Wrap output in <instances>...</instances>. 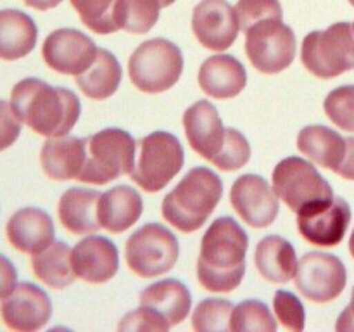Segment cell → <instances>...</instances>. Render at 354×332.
<instances>
[{
  "instance_id": "cell-41",
  "label": "cell",
  "mask_w": 354,
  "mask_h": 332,
  "mask_svg": "<svg viewBox=\"0 0 354 332\" xmlns=\"http://www.w3.org/2000/svg\"><path fill=\"white\" fill-rule=\"evenodd\" d=\"M337 175L346 180H354V137H348V154H346Z\"/></svg>"
},
{
  "instance_id": "cell-25",
  "label": "cell",
  "mask_w": 354,
  "mask_h": 332,
  "mask_svg": "<svg viewBox=\"0 0 354 332\" xmlns=\"http://www.w3.org/2000/svg\"><path fill=\"white\" fill-rule=\"evenodd\" d=\"M254 263L263 279L275 284L289 282L299 266L294 246L279 235H268L258 242Z\"/></svg>"
},
{
  "instance_id": "cell-24",
  "label": "cell",
  "mask_w": 354,
  "mask_h": 332,
  "mask_svg": "<svg viewBox=\"0 0 354 332\" xmlns=\"http://www.w3.org/2000/svg\"><path fill=\"white\" fill-rule=\"evenodd\" d=\"M144 201L130 185L113 187L102 192L99 201V221L111 234H121L133 227L142 216Z\"/></svg>"
},
{
  "instance_id": "cell-34",
  "label": "cell",
  "mask_w": 354,
  "mask_h": 332,
  "mask_svg": "<svg viewBox=\"0 0 354 332\" xmlns=\"http://www.w3.org/2000/svg\"><path fill=\"white\" fill-rule=\"evenodd\" d=\"M249 159H251V145H249L248 138L239 130L227 128L223 147L211 163L223 172H234V169L248 165Z\"/></svg>"
},
{
  "instance_id": "cell-18",
  "label": "cell",
  "mask_w": 354,
  "mask_h": 332,
  "mask_svg": "<svg viewBox=\"0 0 354 332\" xmlns=\"http://www.w3.org/2000/svg\"><path fill=\"white\" fill-rule=\"evenodd\" d=\"M183 128L190 147L201 158L213 161L214 156L221 151L227 135L218 109L209 100H197L183 114Z\"/></svg>"
},
{
  "instance_id": "cell-38",
  "label": "cell",
  "mask_w": 354,
  "mask_h": 332,
  "mask_svg": "<svg viewBox=\"0 0 354 332\" xmlns=\"http://www.w3.org/2000/svg\"><path fill=\"white\" fill-rule=\"evenodd\" d=\"M121 332L123 331H156V332H166L169 329L168 322L162 318V315H159L158 311L152 310V308L142 304L137 310L130 311L123 320L118 325Z\"/></svg>"
},
{
  "instance_id": "cell-46",
  "label": "cell",
  "mask_w": 354,
  "mask_h": 332,
  "mask_svg": "<svg viewBox=\"0 0 354 332\" xmlns=\"http://www.w3.org/2000/svg\"><path fill=\"white\" fill-rule=\"evenodd\" d=\"M349 2H351V6L354 7V0H349Z\"/></svg>"
},
{
  "instance_id": "cell-14",
  "label": "cell",
  "mask_w": 354,
  "mask_h": 332,
  "mask_svg": "<svg viewBox=\"0 0 354 332\" xmlns=\"http://www.w3.org/2000/svg\"><path fill=\"white\" fill-rule=\"evenodd\" d=\"M280 197L263 176L242 175L234 182L230 203L239 216L254 228H266L280 211Z\"/></svg>"
},
{
  "instance_id": "cell-35",
  "label": "cell",
  "mask_w": 354,
  "mask_h": 332,
  "mask_svg": "<svg viewBox=\"0 0 354 332\" xmlns=\"http://www.w3.org/2000/svg\"><path fill=\"white\" fill-rule=\"evenodd\" d=\"M328 120L344 131H354V85L337 86L324 102Z\"/></svg>"
},
{
  "instance_id": "cell-8",
  "label": "cell",
  "mask_w": 354,
  "mask_h": 332,
  "mask_svg": "<svg viewBox=\"0 0 354 332\" xmlns=\"http://www.w3.org/2000/svg\"><path fill=\"white\" fill-rule=\"evenodd\" d=\"M180 256L178 239L159 223H147L130 235L124 258L135 275L142 279L161 277L173 270Z\"/></svg>"
},
{
  "instance_id": "cell-42",
  "label": "cell",
  "mask_w": 354,
  "mask_h": 332,
  "mask_svg": "<svg viewBox=\"0 0 354 332\" xmlns=\"http://www.w3.org/2000/svg\"><path fill=\"white\" fill-rule=\"evenodd\" d=\"M335 329H337L339 332L354 331V287H353V294H351V303H349V306L341 313Z\"/></svg>"
},
{
  "instance_id": "cell-1",
  "label": "cell",
  "mask_w": 354,
  "mask_h": 332,
  "mask_svg": "<svg viewBox=\"0 0 354 332\" xmlns=\"http://www.w3.org/2000/svg\"><path fill=\"white\" fill-rule=\"evenodd\" d=\"M249 237L230 216L216 218L201 241L197 279L209 293H232L245 273Z\"/></svg>"
},
{
  "instance_id": "cell-3",
  "label": "cell",
  "mask_w": 354,
  "mask_h": 332,
  "mask_svg": "<svg viewBox=\"0 0 354 332\" xmlns=\"http://www.w3.org/2000/svg\"><path fill=\"white\" fill-rule=\"evenodd\" d=\"M223 196V182L209 168H192L165 197L161 213L180 232H197L216 210Z\"/></svg>"
},
{
  "instance_id": "cell-47",
  "label": "cell",
  "mask_w": 354,
  "mask_h": 332,
  "mask_svg": "<svg viewBox=\"0 0 354 332\" xmlns=\"http://www.w3.org/2000/svg\"><path fill=\"white\" fill-rule=\"evenodd\" d=\"M353 31H354V23H353Z\"/></svg>"
},
{
  "instance_id": "cell-22",
  "label": "cell",
  "mask_w": 354,
  "mask_h": 332,
  "mask_svg": "<svg viewBox=\"0 0 354 332\" xmlns=\"http://www.w3.org/2000/svg\"><path fill=\"white\" fill-rule=\"evenodd\" d=\"M102 192L93 189L66 190L59 199L57 214L62 227L73 235H90L102 228L99 221V201Z\"/></svg>"
},
{
  "instance_id": "cell-29",
  "label": "cell",
  "mask_w": 354,
  "mask_h": 332,
  "mask_svg": "<svg viewBox=\"0 0 354 332\" xmlns=\"http://www.w3.org/2000/svg\"><path fill=\"white\" fill-rule=\"evenodd\" d=\"M121 76L123 71L118 59L106 48H99L93 64L85 73L76 76V85L90 99L104 100L116 93Z\"/></svg>"
},
{
  "instance_id": "cell-44",
  "label": "cell",
  "mask_w": 354,
  "mask_h": 332,
  "mask_svg": "<svg viewBox=\"0 0 354 332\" xmlns=\"http://www.w3.org/2000/svg\"><path fill=\"white\" fill-rule=\"evenodd\" d=\"M349 251H351V256L354 258V230L351 234V239H349Z\"/></svg>"
},
{
  "instance_id": "cell-37",
  "label": "cell",
  "mask_w": 354,
  "mask_h": 332,
  "mask_svg": "<svg viewBox=\"0 0 354 332\" xmlns=\"http://www.w3.org/2000/svg\"><path fill=\"white\" fill-rule=\"evenodd\" d=\"M273 310L280 324L292 332H303L306 327V311L296 294L289 290H277L273 296Z\"/></svg>"
},
{
  "instance_id": "cell-12",
  "label": "cell",
  "mask_w": 354,
  "mask_h": 332,
  "mask_svg": "<svg viewBox=\"0 0 354 332\" xmlns=\"http://www.w3.org/2000/svg\"><path fill=\"white\" fill-rule=\"evenodd\" d=\"M351 223V208L342 197L311 204L297 211V228L303 239L320 248L341 244Z\"/></svg>"
},
{
  "instance_id": "cell-13",
  "label": "cell",
  "mask_w": 354,
  "mask_h": 332,
  "mask_svg": "<svg viewBox=\"0 0 354 332\" xmlns=\"http://www.w3.org/2000/svg\"><path fill=\"white\" fill-rule=\"evenodd\" d=\"M99 48L92 38L71 28L55 30L45 38L41 45V57L45 64L61 75L78 76L93 64Z\"/></svg>"
},
{
  "instance_id": "cell-26",
  "label": "cell",
  "mask_w": 354,
  "mask_h": 332,
  "mask_svg": "<svg viewBox=\"0 0 354 332\" xmlns=\"http://www.w3.org/2000/svg\"><path fill=\"white\" fill-rule=\"evenodd\" d=\"M140 304L158 311L168 322L169 327H173L189 317L192 296L185 284L175 279H165L142 290Z\"/></svg>"
},
{
  "instance_id": "cell-16",
  "label": "cell",
  "mask_w": 354,
  "mask_h": 332,
  "mask_svg": "<svg viewBox=\"0 0 354 332\" xmlns=\"http://www.w3.org/2000/svg\"><path fill=\"white\" fill-rule=\"evenodd\" d=\"M0 317L6 327L12 331H40L52 317V301L48 294L35 284L21 282L6 299H2Z\"/></svg>"
},
{
  "instance_id": "cell-40",
  "label": "cell",
  "mask_w": 354,
  "mask_h": 332,
  "mask_svg": "<svg viewBox=\"0 0 354 332\" xmlns=\"http://www.w3.org/2000/svg\"><path fill=\"white\" fill-rule=\"evenodd\" d=\"M17 286V272L9 258L0 255V299H6Z\"/></svg>"
},
{
  "instance_id": "cell-27",
  "label": "cell",
  "mask_w": 354,
  "mask_h": 332,
  "mask_svg": "<svg viewBox=\"0 0 354 332\" xmlns=\"http://www.w3.org/2000/svg\"><path fill=\"white\" fill-rule=\"evenodd\" d=\"M38 28L28 14L17 9L0 10V59L17 61L33 52Z\"/></svg>"
},
{
  "instance_id": "cell-20",
  "label": "cell",
  "mask_w": 354,
  "mask_h": 332,
  "mask_svg": "<svg viewBox=\"0 0 354 332\" xmlns=\"http://www.w3.org/2000/svg\"><path fill=\"white\" fill-rule=\"evenodd\" d=\"M86 158L85 138L62 135L48 137L40 152V165L45 175L55 182L78 180Z\"/></svg>"
},
{
  "instance_id": "cell-4",
  "label": "cell",
  "mask_w": 354,
  "mask_h": 332,
  "mask_svg": "<svg viewBox=\"0 0 354 332\" xmlns=\"http://www.w3.org/2000/svg\"><path fill=\"white\" fill-rule=\"evenodd\" d=\"M86 158L78 180L104 185L131 173L135 166L137 142L121 128H106L85 138Z\"/></svg>"
},
{
  "instance_id": "cell-7",
  "label": "cell",
  "mask_w": 354,
  "mask_h": 332,
  "mask_svg": "<svg viewBox=\"0 0 354 332\" xmlns=\"http://www.w3.org/2000/svg\"><path fill=\"white\" fill-rule=\"evenodd\" d=\"M304 68L317 78L330 80L354 69V31L351 23H335L311 31L301 47Z\"/></svg>"
},
{
  "instance_id": "cell-10",
  "label": "cell",
  "mask_w": 354,
  "mask_h": 332,
  "mask_svg": "<svg viewBox=\"0 0 354 332\" xmlns=\"http://www.w3.org/2000/svg\"><path fill=\"white\" fill-rule=\"evenodd\" d=\"M245 54L258 71L275 75L292 64L296 35L283 19H263L245 31Z\"/></svg>"
},
{
  "instance_id": "cell-2",
  "label": "cell",
  "mask_w": 354,
  "mask_h": 332,
  "mask_svg": "<svg viewBox=\"0 0 354 332\" xmlns=\"http://www.w3.org/2000/svg\"><path fill=\"white\" fill-rule=\"evenodd\" d=\"M10 107L21 123L47 138L68 135L82 114L75 92L38 78H24L14 85Z\"/></svg>"
},
{
  "instance_id": "cell-28",
  "label": "cell",
  "mask_w": 354,
  "mask_h": 332,
  "mask_svg": "<svg viewBox=\"0 0 354 332\" xmlns=\"http://www.w3.org/2000/svg\"><path fill=\"white\" fill-rule=\"evenodd\" d=\"M31 268L35 277L50 289H66L78 279L73 270L71 248L61 241H54L47 249L33 255Z\"/></svg>"
},
{
  "instance_id": "cell-5",
  "label": "cell",
  "mask_w": 354,
  "mask_h": 332,
  "mask_svg": "<svg viewBox=\"0 0 354 332\" xmlns=\"http://www.w3.org/2000/svg\"><path fill=\"white\" fill-rule=\"evenodd\" d=\"M182 71V50L166 38L144 42L128 61L131 83L145 93H161L169 90L178 83Z\"/></svg>"
},
{
  "instance_id": "cell-39",
  "label": "cell",
  "mask_w": 354,
  "mask_h": 332,
  "mask_svg": "<svg viewBox=\"0 0 354 332\" xmlns=\"http://www.w3.org/2000/svg\"><path fill=\"white\" fill-rule=\"evenodd\" d=\"M21 120L10 107V102L0 100V152L14 144L21 133Z\"/></svg>"
},
{
  "instance_id": "cell-33",
  "label": "cell",
  "mask_w": 354,
  "mask_h": 332,
  "mask_svg": "<svg viewBox=\"0 0 354 332\" xmlns=\"http://www.w3.org/2000/svg\"><path fill=\"white\" fill-rule=\"evenodd\" d=\"M78 12L80 19L99 35L116 33L120 28L114 23V0H69Z\"/></svg>"
},
{
  "instance_id": "cell-30",
  "label": "cell",
  "mask_w": 354,
  "mask_h": 332,
  "mask_svg": "<svg viewBox=\"0 0 354 332\" xmlns=\"http://www.w3.org/2000/svg\"><path fill=\"white\" fill-rule=\"evenodd\" d=\"M161 7L159 0H114V23L128 33L144 35L158 23Z\"/></svg>"
},
{
  "instance_id": "cell-15",
  "label": "cell",
  "mask_w": 354,
  "mask_h": 332,
  "mask_svg": "<svg viewBox=\"0 0 354 332\" xmlns=\"http://www.w3.org/2000/svg\"><path fill=\"white\" fill-rule=\"evenodd\" d=\"M192 31L203 47L223 52L239 37L237 12L227 0H201L194 7Z\"/></svg>"
},
{
  "instance_id": "cell-45",
  "label": "cell",
  "mask_w": 354,
  "mask_h": 332,
  "mask_svg": "<svg viewBox=\"0 0 354 332\" xmlns=\"http://www.w3.org/2000/svg\"><path fill=\"white\" fill-rule=\"evenodd\" d=\"M159 2H161L162 7H168V6H171V3L175 2V0H159Z\"/></svg>"
},
{
  "instance_id": "cell-11",
  "label": "cell",
  "mask_w": 354,
  "mask_h": 332,
  "mask_svg": "<svg viewBox=\"0 0 354 332\" xmlns=\"http://www.w3.org/2000/svg\"><path fill=\"white\" fill-rule=\"evenodd\" d=\"M294 282L306 299L324 304L341 296L348 282V272L335 255L313 251L299 259Z\"/></svg>"
},
{
  "instance_id": "cell-19",
  "label": "cell",
  "mask_w": 354,
  "mask_h": 332,
  "mask_svg": "<svg viewBox=\"0 0 354 332\" xmlns=\"http://www.w3.org/2000/svg\"><path fill=\"white\" fill-rule=\"evenodd\" d=\"M6 235L14 249L33 256L54 242V221L40 208H23L9 218Z\"/></svg>"
},
{
  "instance_id": "cell-6",
  "label": "cell",
  "mask_w": 354,
  "mask_h": 332,
  "mask_svg": "<svg viewBox=\"0 0 354 332\" xmlns=\"http://www.w3.org/2000/svg\"><path fill=\"white\" fill-rule=\"evenodd\" d=\"M185 152L175 135L168 131H152L138 142L137 161L130 176L145 192L165 189L183 168Z\"/></svg>"
},
{
  "instance_id": "cell-31",
  "label": "cell",
  "mask_w": 354,
  "mask_h": 332,
  "mask_svg": "<svg viewBox=\"0 0 354 332\" xmlns=\"http://www.w3.org/2000/svg\"><path fill=\"white\" fill-rule=\"evenodd\" d=\"M230 331L234 332H277V320L263 301L248 299L232 311Z\"/></svg>"
},
{
  "instance_id": "cell-21",
  "label": "cell",
  "mask_w": 354,
  "mask_h": 332,
  "mask_svg": "<svg viewBox=\"0 0 354 332\" xmlns=\"http://www.w3.org/2000/svg\"><path fill=\"white\" fill-rule=\"evenodd\" d=\"M248 85L244 64L230 54H216L201 64L199 86L207 97L234 99Z\"/></svg>"
},
{
  "instance_id": "cell-23",
  "label": "cell",
  "mask_w": 354,
  "mask_h": 332,
  "mask_svg": "<svg viewBox=\"0 0 354 332\" xmlns=\"http://www.w3.org/2000/svg\"><path fill=\"white\" fill-rule=\"evenodd\" d=\"M297 149L318 166L337 173L348 154V138L324 124H310L297 135Z\"/></svg>"
},
{
  "instance_id": "cell-32",
  "label": "cell",
  "mask_w": 354,
  "mask_h": 332,
  "mask_svg": "<svg viewBox=\"0 0 354 332\" xmlns=\"http://www.w3.org/2000/svg\"><path fill=\"white\" fill-rule=\"evenodd\" d=\"M234 306L228 299H209L201 301L192 313V327L197 332H216L230 331V318Z\"/></svg>"
},
{
  "instance_id": "cell-43",
  "label": "cell",
  "mask_w": 354,
  "mask_h": 332,
  "mask_svg": "<svg viewBox=\"0 0 354 332\" xmlns=\"http://www.w3.org/2000/svg\"><path fill=\"white\" fill-rule=\"evenodd\" d=\"M28 7L31 9H37V10H48V9H54L57 7L62 0H23Z\"/></svg>"
},
{
  "instance_id": "cell-9",
  "label": "cell",
  "mask_w": 354,
  "mask_h": 332,
  "mask_svg": "<svg viewBox=\"0 0 354 332\" xmlns=\"http://www.w3.org/2000/svg\"><path fill=\"white\" fill-rule=\"evenodd\" d=\"M277 196L294 211H301L311 204L334 199L330 183L320 175L311 163L297 156H289L275 166L272 173Z\"/></svg>"
},
{
  "instance_id": "cell-36",
  "label": "cell",
  "mask_w": 354,
  "mask_h": 332,
  "mask_svg": "<svg viewBox=\"0 0 354 332\" xmlns=\"http://www.w3.org/2000/svg\"><path fill=\"white\" fill-rule=\"evenodd\" d=\"M239 26L248 31L252 24L263 19H283V10L279 0H239L235 6Z\"/></svg>"
},
{
  "instance_id": "cell-17",
  "label": "cell",
  "mask_w": 354,
  "mask_h": 332,
  "mask_svg": "<svg viewBox=\"0 0 354 332\" xmlns=\"http://www.w3.org/2000/svg\"><path fill=\"white\" fill-rule=\"evenodd\" d=\"M71 263L76 277L88 284H104L120 268L116 244L102 235H88L71 249Z\"/></svg>"
}]
</instances>
